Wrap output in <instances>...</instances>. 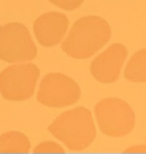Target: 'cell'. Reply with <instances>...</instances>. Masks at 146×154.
Wrapping results in <instances>:
<instances>
[{
    "label": "cell",
    "mask_w": 146,
    "mask_h": 154,
    "mask_svg": "<svg viewBox=\"0 0 146 154\" xmlns=\"http://www.w3.org/2000/svg\"><path fill=\"white\" fill-rule=\"evenodd\" d=\"M81 97L80 85L69 76L51 72L47 73L40 83L36 99L48 107H65L76 103Z\"/></svg>",
    "instance_id": "obj_6"
},
{
    "label": "cell",
    "mask_w": 146,
    "mask_h": 154,
    "mask_svg": "<svg viewBox=\"0 0 146 154\" xmlns=\"http://www.w3.org/2000/svg\"><path fill=\"white\" fill-rule=\"evenodd\" d=\"M37 49L28 28L17 22L0 26V60L24 63L36 57Z\"/></svg>",
    "instance_id": "obj_5"
},
{
    "label": "cell",
    "mask_w": 146,
    "mask_h": 154,
    "mask_svg": "<svg viewBox=\"0 0 146 154\" xmlns=\"http://www.w3.org/2000/svg\"><path fill=\"white\" fill-rule=\"evenodd\" d=\"M124 77L134 83L146 82V48L132 55L124 69Z\"/></svg>",
    "instance_id": "obj_9"
},
{
    "label": "cell",
    "mask_w": 146,
    "mask_h": 154,
    "mask_svg": "<svg viewBox=\"0 0 146 154\" xmlns=\"http://www.w3.org/2000/svg\"><path fill=\"white\" fill-rule=\"evenodd\" d=\"M48 131L70 150H82L95 138L93 117L86 107H76L58 116Z\"/></svg>",
    "instance_id": "obj_2"
},
{
    "label": "cell",
    "mask_w": 146,
    "mask_h": 154,
    "mask_svg": "<svg viewBox=\"0 0 146 154\" xmlns=\"http://www.w3.org/2000/svg\"><path fill=\"white\" fill-rule=\"evenodd\" d=\"M69 28V19L60 12H47L37 17L33 29L36 40L43 47L58 45L65 36Z\"/></svg>",
    "instance_id": "obj_8"
},
{
    "label": "cell",
    "mask_w": 146,
    "mask_h": 154,
    "mask_svg": "<svg viewBox=\"0 0 146 154\" xmlns=\"http://www.w3.org/2000/svg\"><path fill=\"white\" fill-rule=\"evenodd\" d=\"M48 1L63 10H66V11L76 10L83 2V0H48Z\"/></svg>",
    "instance_id": "obj_11"
},
{
    "label": "cell",
    "mask_w": 146,
    "mask_h": 154,
    "mask_svg": "<svg viewBox=\"0 0 146 154\" xmlns=\"http://www.w3.org/2000/svg\"><path fill=\"white\" fill-rule=\"evenodd\" d=\"M30 150L29 138L19 131H6L0 136V152L28 153Z\"/></svg>",
    "instance_id": "obj_10"
},
{
    "label": "cell",
    "mask_w": 146,
    "mask_h": 154,
    "mask_svg": "<svg viewBox=\"0 0 146 154\" xmlns=\"http://www.w3.org/2000/svg\"><path fill=\"white\" fill-rule=\"evenodd\" d=\"M111 36L109 23L98 16L77 19L62 43V49L71 58L87 59L103 48Z\"/></svg>",
    "instance_id": "obj_1"
},
{
    "label": "cell",
    "mask_w": 146,
    "mask_h": 154,
    "mask_svg": "<svg viewBox=\"0 0 146 154\" xmlns=\"http://www.w3.org/2000/svg\"><path fill=\"white\" fill-rule=\"evenodd\" d=\"M40 70L35 64L19 63L0 72V93L5 100L24 101L33 96Z\"/></svg>",
    "instance_id": "obj_4"
},
{
    "label": "cell",
    "mask_w": 146,
    "mask_h": 154,
    "mask_svg": "<svg viewBox=\"0 0 146 154\" xmlns=\"http://www.w3.org/2000/svg\"><path fill=\"white\" fill-rule=\"evenodd\" d=\"M133 150H138V152H142V150H145L146 152V147H134V148H128L127 149V152H133Z\"/></svg>",
    "instance_id": "obj_13"
},
{
    "label": "cell",
    "mask_w": 146,
    "mask_h": 154,
    "mask_svg": "<svg viewBox=\"0 0 146 154\" xmlns=\"http://www.w3.org/2000/svg\"><path fill=\"white\" fill-rule=\"evenodd\" d=\"M34 152H64V149L56 142L45 141V142L39 143L37 147L34 149Z\"/></svg>",
    "instance_id": "obj_12"
},
{
    "label": "cell",
    "mask_w": 146,
    "mask_h": 154,
    "mask_svg": "<svg viewBox=\"0 0 146 154\" xmlns=\"http://www.w3.org/2000/svg\"><path fill=\"white\" fill-rule=\"evenodd\" d=\"M127 54V48L122 43L111 45L92 61V76L100 83H112L117 81Z\"/></svg>",
    "instance_id": "obj_7"
},
{
    "label": "cell",
    "mask_w": 146,
    "mask_h": 154,
    "mask_svg": "<svg viewBox=\"0 0 146 154\" xmlns=\"http://www.w3.org/2000/svg\"><path fill=\"white\" fill-rule=\"evenodd\" d=\"M100 131L110 137L128 135L135 125V114L128 102L117 97L100 100L94 108Z\"/></svg>",
    "instance_id": "obj_3"
}]
</instances>
